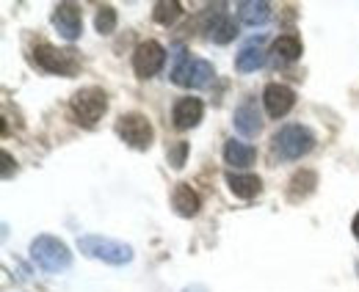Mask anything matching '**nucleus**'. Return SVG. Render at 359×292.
<instances>
[{"instance_id":"1","label":"nucleus","mask_w":359,"mask_h":292,"mask_svg":"<svg viewBox=\"0 0 359 292\" xmlns=\"http://www.w3.org/2000/svg\"><path fill=\"white\" fill-rule=\"evenodd\" d=\"M172 55H175L172 81H175L177 85H185V88H202V85H208L210 81H213L216 69H213L210 61H205V58H191V55L185 53L182 44L175 47Z\"/></svg>"},{"instance_id":"2","label":"nucleus","mask_w":359,"mask_h":292,"mask_svg":"<svg viewBox=\"0 0 359 292\" xmlns=\"http://www.w3.org/2000/svg\"><path fill=\"white\" fill-rule=\"evenodd\" d=\"M78 249L81 253H86L89 259H100L105 265H128L133 259V249L122 240H114V237H102V235H83L78 240Z\"/></svg>"},{"instance_id":"3","label":"nucleus","mask_w":359,"mask_h":292,"mask_svg":"<svg viewBox=\"0 0 359 292\" xmlns=\"http://www.w3.org/2000/svg\"><path fill=\"white\" fill-rule=\"evenodd\" d=\"M31 259L45 270V273H64L72 265V251L67 249L64 240L53 235H39L31 243Z\"/></svg>"},{"instance_id":"4","label":"nucleus","mask_w":359,"mask_h":292,"mask_svg":"<svg viewBox=\"0 0 359 292\" xmlns=\"http://www.w3.org/2000/svg\"><path fill=\"white\" fill-rule=\"evenodd\" d=\"M313 146L315 135L302 125H287L273 135V152L282 160H302L304 155L313 152Z\"/></svg>"},{"instance_id":"5","label":"nucleus","mask_w":359,"mask_h":292,"mask_svg":"<svg viewBox=\"0 0 359 292\" xmlns=\"http://www.w3.org/2000/svg\"><path fill=\"white\" fill-rule=\"evenodd\" d=\"M69 108H72V113H75V119H78L81 125L94 127L102 119V113L108 111V94H105L102 88H97V85L81 88V91L69 99Z\"/></svg>"},{"instance_id":"6","label":"nucleus","mask_w":359,"mask_h":292,"mask_svg":"<svg viewBox=\"0 0 359 292\" xmlns=\"http://www.w3.org/2000/svg\"><path fill=\"white\" fill-rule=\"evenodd\" d=\"M34 58H36V64H39L45 72L64 75V78L75 75L78 67H81L75 50H58V47H53V44H36V47H34Z\"/></svg>"},{"instance_id":"7","label":"nucleus","mask_w":359,"mask_h":292,"mask_svg":"<svg viewBox=\"0 0 359 292\" xmlns=\"http://www.w3.org/2000/svg\"><path fill=\"white\" fill-rule=\"evenodd\" d=\"M116 132H119V138H122L128 146H133V149H149V144H152V125H149V119L141 116V113H128V116H122L119 125H116Z\"/></svg>"},{"instance_id":"8","label":"nucleus","mask_w":359,"mask_h":292,"mask_svg":"<svg viewBox=\"0 0 359 292\" xmlns=\"http://www.w3.org/2000/svg\"><path fill=\"white\" fill-rule=\"evenodd\" d=\"M166 64V50L158 42H141L133 55V69L138 78H155Z\"/></svg>"},{"instance_id":"9","label":"nucleus","mask_w":359,"mask_h":292,"mask_svg":"<svg viewBox=\"0 0 359 292\" xmlns=\"http://www.w3.org/2000/svg\"><path fill=\"white\" fill-rule=\"evenodd\" d=\"M53 25L55 31L67 39V42H75L83 31V17H81V8L75 3H58L55 11H53Z\"/></svg>"},{"instance_id":"10","label":"nucleus","mask_w":359,"mask_h":292,"mask_svg":"<svg viewBox=\"0 0 359 292\" xmlns=\"http://www.w3.org/2000/svg\"><path fill=\"white\" fill-rule=\"evenodd\" d=\"M263 102H266V111H269L271 119H282L285 113H290V108L296 105V94L293 88L282 83H271L263 91Z\"/></svg>"},{"instance_id":"11","label":"nucleus","mask_w":359,"mask_h":292,"mask_svg":"<svg viewBox=\"0 0 359 292\" xmlns=\"http://www.w3.org/2000/svg\"><path fill=\"white\" fill-rule=\"evenodd\" d=\"M232 125L235 130L241 132V135H246V138H255L257 132H260V111H257V105H255V99H246L243 105H238L235 108V113H232Z\"/></svg>"},{"instance_id":"12","label":"nucleus","mask_w":359,"mask_h":292,"mask_svg":"<svg viewBox=\"0 0 359 292\" xmlns=\"http://www.w3.org/2000/svg\"><path fill=\"white\" fill-rule=\"evenodd\" d=\"M202 113H205L202 102H199L196 97H185V99H180L177 105H175L172 119H175V127H177V130H191V127L199 125Z\"/></svg>"},{"instance_id":"13","label":"nucleus","mask_w":359,"mask_h":292,"mask_svg":"<svg viewBox=\"0 0 359 292\" xmlns=\"http://www.w3.org/2000/svg\"><path fill=\"white\" fill-rule=\"evenodd\" d=\"M172 207H175V212L182 215V218H191V215H196V212H199L202 202H199L196 190H191V185L180 182L177 188H175V193H172Z\"/></svg>"},{"instance_id":"14","label":"nucleus","mask_w":359,"mask_h":292,"mask_svg":"<svg viewBox=\"0 0 359 292\" xmlns=\"http://www.w3.org/2000/svg\"><path fill=\"white\" fill-rule=\"evenodd\" d=\"M226 185H229V190L238 199H255L263 190L260 176H255V174H229L226 176Z\"/></svg>"},{"instance_id":"15","label":"nucleus","mask_w":359,"mask_h":292,"mask_svg":"<svg viewBox=\"0 0 359 292\" xmlns=\"http://www.w3.org/2000/svg\"><path fill=\"white\" fill-rule=\"evenodd\" d=\"M235 34H238V25H235V20H232L226 11H219V14L210 20V25H208V36L216 44L232 42Z\"/></svg>"},{"instance_id":"16","label":"nucleus","mask_w":359,"mask_h":292,"mask_svg":"<svg viewBox=\"0 0 359 292\" xmlns=\"http://www.w3.org/2000/svg\"><path fill=\"white\" fill-rule=\"evenodd\" d=\"M238 17L246 25H263L271 17V3H266V0H243V3H238Z\"/></svg>"},{"instance_id":"17","label":"nucleus","mask_w":359,"mask_h":292,"mask_svg":"<svg viewBox=\"0 0 359 292\" xmlns=\"http://www.w3.org/2000/svg\"><path fill=\"white\" fill-rule=\"evenodd\" d=\"M255 158H257V149H255V146L241 144V141H226L224 160L229 163V166L246 168V166H252V163H255Z\"/></svg>"},{"instance_id":"18","label":"nucleus","mask_w":359,"mask_h":292,"mask_svg":"<svg viewBox=\"0 0 359 292\" xmlns=\"http://www.w3.org/2000/svg\"><path fill=\"white\" fill-rule=\"evenodd\" d=\"M263 64H266V53H263L260 44H246V47L238 53V58H235L238 72H257Z\"/></svg>"},{"instance_id":"19","label":"nucleus","mask_w":359,"mask_h":292,"mask_svg":"<svg viewBox=\"0 0 359 292\" xmlns=\"http://www.w3.org/2000/svg\"><path fill=\"white\" fill-rule=\"evenodd\" d=\"M273 53L282 61H296V58H302V42L296 36H279L273 42Z\"/></svg>"},{"instance_id":"20","label":"nucleus","mask_w":359,"mask_h":292,"mask_svg":"<svg viewBox=\"0 0 359 292\" xmlns=\"http://www.w3.org/2000/svg\"><path fill=\"white\" fill-rule=\"evenodd\" d=\"M180 14H182V6H180L177 0H161V3H155V22H161V25H172Z\"/></svg>"},{"instance_id":"21","label":"nucleus","mask_w":359,"mask_h":292,"mask_svg":"<svg viewBox=\"0 0 359 292\" xmlns=\"http://www.w3.org/2000/svg\"><path fill=\"white\" fill-rule=\"evenodd\" d=\"M94 25H97V31H100L102 36L114 34V28H116V8H114V6H100L97 17H94Z\"/></svg>"},{"instance_id":"22","label":"nucleus","mask_w":359,"mask_h":292,"mask_svg":"<svg viewBox=\"0 0 359 292\" xmlns=\"http://www.w3.org/2000/svg\"><path fill=\"white\" fill-rule=\"evenodd\" d=\"M293 188H290V199H304L307 193H313V188H315V174L313 171H302V174H296L293 176V182H290Z\"/></svg>"},{"instance_id":"23","label":"nucleus","mask_w":359,"mask_h":292,"mask_svg":"<svg viewBox=\"0 0 359 292\" xmlns=\"http://www.w3.org/2000/svg\"><path fill=\"white\" fill-rule=\"evenodd\" d=\"M185 152H188V144H185V141H180L177 146L169 152V160H172V166L182 168V163H185Z\"/></svg>"},{"instance_id":"24","label":"nucleus","mask_w":359,"mask_h":292,"mask_svg":"<svg viewBox=\"0 0 359 292\" xmlns=\"http://www.w3.org/2000/svg\"><path fill=\"white\" fill-rule=\"evenodd\" d=\"M0 158H3V179H8V176H11V155L3 152Z\"/></svg>"},{"instance_id":"25","label":"nucleus","mask_w":359,"mask_h":292,"mask_svg":"<svg viewBox=\"0 0 359 292\" xmlns=\"http://www.w3.org/2000/svg\"><path fill=\"white\" fill-rule=\"evenodd\" d=\"M351 229H354V235H357V237H359V215H357V218H354V226H351Z\"/></svg>"}]
</instances>
